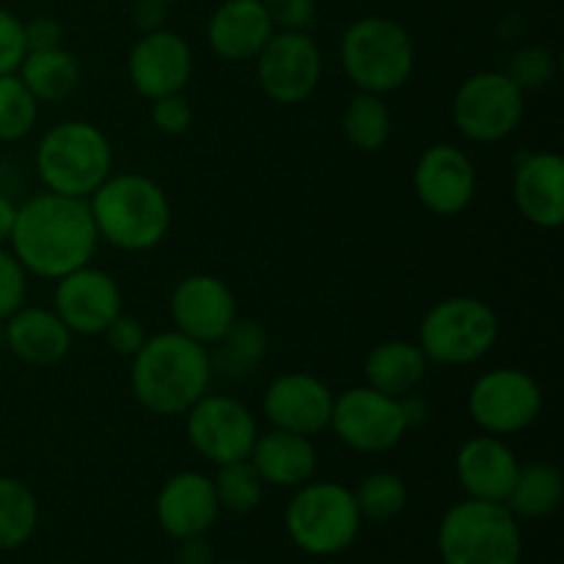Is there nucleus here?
I'll return each instance as SVG.
<instances>
[{
	"instance_id": "1",
	"label": "nucleus",
	"mask_w": 564,
	"mask_h": 564,
	"mask_svg": "<svg viewBox=\"0 0 564 564\" xmlns=\"http://www.w3.org/2000/svg\"><path fill=\"white\" fill-rule=\"evenodd\" d=\"M9 246L25 273L44 281H58L61 275L91 264L99 235L88 198L36 193L17 207Z\"/></svg>"
},
{
	"instance_id": "2",
	"label": "nucleus",
	"mask_w": 564,
	"mask_h": 564,
	"mask_svg": "<svg viewBox=\"0 0 564 564\" xmlns=\"http://www.w3.org/2000/svg\"><path fill=\"white\" fill-rule=\"evenodd\" d=\"M130 361L132 397L154 416H185L207 394L215 375L209 347L180 330L149 336Z\"/></svg>"
},
{
	"instance_id": "3",
	"label": "nucleus",
	"mask_w": 564,
	"mask_h": 564,
	"mask_svg": "<svg viewBox=\"0 0 564 564\" xmlns=\"http://www.w3.org/2000/svg\"><path fill=\"white\" fill-rule=\"evenodd\" d=\"M88 209L99 242L124 253H147L158 248L169 237L174 218L163 185L138 171L110 174L88 196Z\"/></svg>"
},
{
	"instance_id": "4",
	"label": "nucleus",
	"mask_w": 564,
	"mask_h": 564,
	"mask_svg": "<svg viewBox=\"0 0 564 564\" xmlns=\"http://www.w3.org/2000/svg\"><path fill=\"white\" fill-rule=\"evenodd\" d=\"M33 165L44 191L88 198L113 174V147L91 121L64 119L39 138Z\"/></svg>"
},
{
	"instance_id": "5",
	"label": "nucleus",
	"mask_w": 564,
	"mask_h": 564,
	"mask_svg": "<svg viewBox=\"0 0 564 564\" xmlns=\"http://www.w3.org/2000/svg\"><path fill=\"white\" fill-rule=\"evenodd\" d=\"M339 61L356 91L386 97L411 83L416 44L400 22L378 14L361 17L341 33Z\"/></svg>"
},
{
	"instance_id": "6",
	"label": "nucleus",
	"mask_w": 564,
	"mask_h": 564,
	"mask_svg": "<svg viewBox=\"0 0 564 564\" xmlns=\"http://www.w3.org/2000/svg\"><path fill=\"white\" fill-rule=\"evenodd\" d=\"M438 554L444 564H521V523L499 501H457L438 523Z\"/></svg>"
},
{
	"instance_id": "7",
	"label": "nucleus",
	"mask_w": 564,
	"mask_h": 564,
	"mask_svg": "<svg viewBox=\"0 0 564 564\" xmlns=\"http://www.w3.org/2000/svg\"><path fill=\"white\" fill-rule=\"evenodd\" d=\"M284 527L303 554L336 556L356 543L364 518L350 488L334 479H308L292 494Z\"/></svg>"
},
{
	"instance_id": "8",
	"label": "nucleus",
	"mask_w": 564,
	"mask_h": 564,
	"mask_svg": "<svg viewBox=\"0 0 564 564\" xmlns=\"http://www.w3.org/2000/svg\"><path fill=\"white\" fill-rule=\"evenodd\" d=\"M499 334V314L490 303L474 295H452L424 314L416 345L430 364L471 367L494 352Z\"/></svg>"
},
{
	"instance_id": "9",
	"label": "nucleus",
	"mask_w": 564,
	"mask_h": 564,
	"mask_svg": "<svg viewBox=\"0 0 564 564\" xmlns=\"http://www.w3.org/2000/svg\"><path fill=\"white\" fill-rule=\"evenodd\" d=\"M527 113V94L507 72H474L457 86L452 99V121L471 143H501L516 135Z\"/></svg>"
},
{
	"instance_id": "10",
	"label": "nucleus",
	"mask_w": 564,
	"mask_h": 564,
	"mask_svg": "<svg viewBox=\"0 0 564 564\" xmlns=\"http://www.w3.org/2000/svg\"><path fill=\"white\" fill-rule=\"evenodd\" d=\"M466 408L479 433L507 438L538 422L543 413V389L527 369L496 367L474 380Z\"/></svg>"
},
{
	"instance_id": "11",
	"label": "nucleus",
	"mask_w": 564,
	"mask_h": 564,
	"mask_svg": "<svg viewBox=\"0 0 564 564\" xmlns=\"http://www.w3.org/2000/svg\"><path fill=\"white\" fill-rule=\"evenodd\" d=\"M185 433L196 455L218 468L226 463L248 460L259 435V424L242 400L207 391L185 413Z\"/></svg>"
},
{
	"instance_id": "12",
	"label": "nucleus",
	"mask_w": 564,
	"mask_h": 564,
	"mask_svg": "<svg viewBox=\"0 0 564 564\" xmlns=\"http://www.w3.org/2000/svg\"><path fill=\"white\" fill-rule=\"evenodd\" d=\"M328 430L352 452L380 455L408 435L405 413L397 397L383 394L372 386H352L334 400Z\"/></svg>"
},
{
	"instance_id": "13",
	"label": "nucleus",
	"mask_w": 564,
	"mask_h": 564,
	"mask_svg": "<svg viewBox=\"0 0 564 564\" xmlns=\"http://www.w3.org/2000/svg\"><path fill=\"white\" fill-rule=\"evenodd\" d=\"M253 61L259 86L275 105H303L323 83V53L308 31H275Z\"/></svg>"
},
{
	"instance_id": "14",
	"label": "nucleus",
	"mask_w": 564,
	"mask_h": 564,
	"mask_svg": "<svg viewBox=\"0 0 564 564\" xmlns=\"http://www.w3.org/2000/svg\"><path fill=\"white\" fill-rule=\"evenodd\" d=\"M169 314L174 330L204 347L218 345L240 317L231 286L213 273H191L176 281L169 297Z\"/></svg>"
},
{
	"instance_id": "15",
	"label": "nucleus",
	"mask_w": 564,
	"mask_h": 564,
	"mask_svg": "<svg viewBox=\"0 0 564 564\" xmlns=\"http://www.w3.org/2000/svg\"><path fill=\"white\" fill-rule=\"evenodd\" d=\"M477 165L455 143H433L424 149L413 169V193L427 213L455 218L471 207L477 196Z\"/></svg>"
},
{
	"instance_id": "16",
	"label": "nucleus",
	"mask_w": 564,
	"mask_h": 564,
	"mask_svg": "<svg viewBox=\"0 0 564 564\" xmlns=\"http://www.w3.org/2000/svg\"><path fill=\"white\" fill-rule=\"evenodd\" d=\"M53 312L72 336H102L105 328L124 312V297L119 281L108 270L83 264L55 281Z\"/></svg>"
},
{
	"instance_id": "17",
	"label": "nucleus",
	"mask_w": 564,
	"mask_h": 564,
	"mask_svg": "<svg viewBox=\"0 0 564 564\" xmlns=\"http://www.w3.org/2000/svg\"><path fill=\"white\" fill-rule=\"evenodd\" d=\"M334 400L330 386L317 375L281 372L264 389L262 413L270 427L314 438L328 430Z\"/></svg>"
},
{
	"instance_id": "18",
	"label": "nucleus",
	"mask_w": 564,
	"mask_h": 564,
	"mask_svg": "<svg viewBox=\"0 0 564 564\" xmlns=\"http://www.w3.org/2000/svg\"><path fill=\"white\" fill-rule=\"evenodd\" d=\"M127 77L143 99L185 91L193 77V50L176 31L141 33L127 55Z\"/></svg>"
},
{
	"instance_id": "19",
	"label": "nucleus",
	"mask_w": 564,
	"mask_h": 564,
	"mask_svg": "<svg viewBox=\"0 0 564 564\" xmlns=\"http://www.w3.org/2000/svg\"><path fill=\"white\" fill-rule=\"evenodd\" d=\"M512 204L538 229L564 224V160L556 152H523L512 165Z\"/></svg>"
},
{
	"instance_id": "20",
	"label": "nucleus",
	"mask_w": 564,
	"mask_h": 564,
	"mask_svg": "<svg viewBox=\"0 0 564 564\" xmlns=\"http://www.w3.org/2000/svg\"><path fill=\"white\" fill-rule=\"evenodd\" d=\"M154 516L160 529L174 540L207 534L220 516L213 477L193 468L169 477L154 499Z\"/></svg>"
},
{
	"instance_id": "21",
	"label": "nucleus",
	"mask_w": 564,
	"mask_h": 564,
	"mask_svg": "<svg viewBox=\"0 0 564 564\" xmlns=\"http://www.w3.org/2000/svg\"><path fill=\"white\" fill-rule=\"evenodd\" d=\"M518 471H521V460L499 435H474L463 441L455 455V477L466 490V499L505 505Z\"/></svg>"
},
{
	"instance_id": "22",
	"label": "nucleus",
	"mask_w": 564,
	"mask_h": 564,
	"mask_svg": "<svg viewBox=\"0 0 564 564\" xmlns=\"http://www.w3.org/2000/svg\"><path fill=\"white\" fill-rule=\"evenodd\" d=\"M275 33L259 0H224L207 22V44L224 61H253Z\"/></svg>"
},
{
	"instance_id": "23",
	"label": "nucleus",
	"mask_w": 564,
	"mask_h": 564,
	"mask_svg": "<svg viewBox=\"0 0 564 564\" xmlns=\"http://www.w3.org/2000/svg\"><path fill=\"white\" fill-rule=\"evenodd\" d=\"M6 350L28 367H55L72 350V330L61 323L53 308L20 306L3 319Z\"/></svg>"
},
{
	"instance_id": "24",
	"label": "nucleus",
	"mask_w": 564,
	"mask_h": 564,
	"mask_svg": "<svg viewBox=\"0 0 564 564\" xmlns=\"http://www.w3.org/2000/svg\"><path fill=\"white\" fill-rule=\"evenodd\" d=\"M251 466L257 468L264 488L295 490L314 479L317 474V449L306 435L286 433V430L270 427L259 433L253 449L248 455Z\"/></svg>"
},
{
	"instance_id": "25",
	"label": "nucleus",
	"mask_w": 564,
	"mask_h": 564,
	"mask_svg": "<svg viewBox=\"0 0 564 564\" xmlns=\"http://www.w3.org/2000/svg\"><path fill=\"white\" fill-rule=\"evenodd\" d=\"M427 369L430 361L416 341L389 339L372 347L364 361V378H367V386L400 400L424 383Z\"/></svg>"
},
{
	"instance_id": "26",
	"label": "nucleus",
	"mask_w": 564,
	"mask_h": 564,
	"mask_svg": "<svg viewBox=\"0 0 564 564\" xmlns=\"http://www.w3.org/2000/svg\"><path fill=\"white\" fill-rule=\"evenodd\" d=\"M17 75L22 77V83L36 97L39 105L64 102L83 83L80 61L66 47L33 50V53L25 55Z\"/></svg>"
},
{
	"instance_id": "27",
	"label": "nucleus",
	"mask_w": 564,
	"mask_h": 564,
	"mask_svg": "<svg viewBox=\"0 0 564 564\" xmlns=\"http://www.w3.org/2000/svg\"><path fill=\"white\" fill-rule=\"evenodd\" d=\"M564 496V477L554 463H527L518 471L516 485L505 505L512 516L521 518H549L560 510Z\"/></svg>"
},
{
	"instance_id": "28",
	"label": "nucleus",
	"mask_w": 564,
	"mask_h": 564,
	"mask_svg": "<svg viewBox=\"0 0 564 564\" xmlns=\"http://www.w3.org/2000/svg\"><path fill=\"white\" fill-rule=\"evenodd\" d=\"M213 369L224 372L226 378H248L268 356V330L257 319H235L224 339L213 345Z\"/></svg>"
},
{
	"instance_id": "29",
	"label": "nucleus",
	"mask_w": 564,
	"mask_h": 564,
	"mask_svg": "<svg viewBox=\"0 0 564 564\" xmlns=\"http://www.w3.org/2000/svg\"><path fill=\"white\" fill-rule=\"evenodd\" d=\"M341 132L361 152H378L391 138V110L380 94L356 91L341 113Z\"/></svg>"
},
{
	"instance_id": "30",
	"label": "nucleus",
	"mask_w": 564,
	"mask_h": 564,
	"mask_svg": "<svg viewBox=\"0 0 564 564\" xmlns=\"http://www.w3.org/2000/svg\"><path fill=\"white\" fill-rule=\"evenodd\" d=\"M39 501L25 482L0 477V551L22 549L36 534Z\"/></svg>"
},
{
	"instance_id": "31",
	"label": "nucleus",
	"mask_w": 564,
	"mask_h": 564,
	"mask_svg": "<svg viewBox=\"0 0 564 564\" xmlns=\"http://www.w3.org/2000/svg\"><path fill=\"white\" fill-rule=\"evenodd\" d=\"M356 496V505L361 510L364 521L375 523H389L394 518H400L405 512L408 499V485L400 474L394 471H372L358 482V488L352 490Z\"/></svg>"
},
{
	"instance_id": "32",
	"label": "nucleus",
	"mask_w": 564,
	"mask_h": 564,
	"mask_svg": "<svg viewBox=\"0 0 564 564\" xmlns=\"http://www.w3.org/2000/svg\"><path fill=\"white\" fill-rule=\"evenodd\" d=\"M215 496H218L220 510L237 512V516H248L257 510L264 501V482L259 479L257 468L251 460H237L218 466L213 477Z\"/></svg>"
},
{
	"instance_id": "33",
	"label": "nucleus",
	"mask_w": 564,
	"mask_h": 564,
	"mask_svg": "<svg viewBox=\"0 0 564 564\" xmlns=\"http://www.w3.org/2000/svg\"><path fill=\"white\" fill-rule=\"evenodd\" d=\"M39 121V102L22 77L0 75V143L22 141Z\"/></svg>"
},
{
	"instance_id": "34",
	"label": "nucleus",
	"mask_w": 564,
	"mask_h": 564,
	"mask_svg": "<svg viewBox=\"0 0 564 564\" xmlns=\"http://www.w3.org/2000/svg\"><path fill=\"white\" fill-rule=\"evenodd\" d=\"M507 75L510 80L527 91H538V88L549 86L556 75V58L549 47H540V44H529V47H521L510 58V66H507Z\"/></svg>"
},
{
	"instance_id": "35",
	"label": "nucleus",
	"mask_w": 564,
	"mask_h": 564,
	"mask_svg": "<svg viewBox=\"0 0 564 564\" xmlns=\"http://www.w3.org/2000/svg\"><path fill=\"white\" fill-rule=\"evenodd\" d=\"M28 301V273L20 259L0 246V319L11 317Z\"/></svg>"
},
{
	"instance_id": "36",
	"label": "nucleus",
	"mask_w": 564,
	"mask_h": 564,
	"mask_svg": "<svg viewBox=\"0 0 564 564\" xmlns=\"http://www.w3.org/2000/svg\"><path fill=\"white\" fill-rule=\"evenodd\" d=\"M152 124L163 135H182L193 124V108L185 91L152 99Z\"/></svg>"
},
{
	"instance_id": "37",
	"label": "nucleus",
	"mask_w": 564,
	"mask_h": 564,
	"mask_svg": "<svg viewBox=\"0 0 564 564\" xmlns=\"http://www.w3.org/2000/svg\"><path fill=\"white\" fill-rule=\"evenodd\" d=\"M28 55L25 28L17 14L0 9V75H14Z\"/></svg>"
},
{
	"instance_id": "38",
	"label": "nucleus",
	"mask_w": 564,
	"mask_h": 564,
	"mask_svg": "<svg viewBox=\"0 0 564 564\" xmlns=\"http://www.w3.org/2000/svg\"><path fill=\"white\" fill-rule=\"evenodd\" d=\"M268 9L275 31H308L317 20L314 0H259Z\"/></svg>"
},
{
	"instance_id": "39",
	"label": "nucleus",
	"mask_w": 564,
	"mask_h": 564,
	"mask_svg": "<svg viewBox=\"0 0 564 564\" xmlns=\"http://www.w3.org/2000/svg\"><path fill=\"white\" fill-rule=\"evenodd\" d=\"M102 336H105V341H108L110 350L121 358L135 356V352L143 347V341L149 339V334H147V328H143L141 319L132 317V314H124V312H121L119 317H116L113 323L105 328Z\"/></svg>"
},
{
	"instance_id": "40",
	"label": "nucleus",
	"mask_w": 564,
	"mask_h": 564,
	"mask_svg": "<svg viewBox=\"0 0 564 564\" xmlns=\"http://www.w3.org/2000/svg\"><path fill=\"white\" fill-rule=\"evenodd\" d=\"M22 28H25L28 53H33V50L61 47L64 31H61L58 20H53V17H33V20L22 22Z\"/></svg>"
},
{
	"instance_id": "41",
	"label": "nucleus",
	"mask_w": 564,
	"mask_h": 564,
	"mask_svg": "<svg viewBox=\"0 0 564 564\" xmlns=\"http://www.w3.org/2000/svg\"><path fill=\"white\" fill-rule=\"evenodd\" d=\"M176 543H180V551H176V562L180 564H215V551L204 534L176 540Z\"/></svg>"
},
{
	"instance_id": "42",
	"label": "nucleus",
	"mask_w": 564,
	"mask_h": 564,
	"mask_svg": "<svg viewBox=\"0 0 564 564\" xmlns=\"http://www.w3.org/2000/svg\"><path fill=\"white\" fill-rule=\"evenodd\" d=\"M165 20V3H160V0H138L135 3V11H132V22H135V28L141 33H152V31H160Z\"/></svg>"
},
{
	"instance_id": "43",
	"label": "nucleus",
	"mask_w": 564,
	"mask_h": 564,
	"mask_svg": "<svg viewBox=\"0 0 564 564\" xmlns=\"http://www.w3.org/2000/svg\"><path fill=\"white\" fill-rule=\"evenodd\" d=\"M400 405H402V413H405V424H408V433H413V430L424 427L430 419V405L422 400V397H416V391L408 397H400Z\"/></svg>"
},
{
	"instance_id": "44",
	"label": "nucleus",
	"mask_w": 564,
	"mask_h": 564,
	"mask_svg": "<svg viewBox=\"0 0 564 564\" xmlns=\"http://www.w3.org/2000/svg\"><path fill=\"white\" fill-rule=\"evenodd\" d=\"M14 215H17V204L11 202L6 193H0V246L9 242L11 229H14Z\"/></svg>"
},
{
	"instance_id": "45",
	"label": "nucleus",
	"mask_w": 564,
	"mask_h": 564,
	"mask_svg": "<svg viewBox=\"0 0 564 564\" xmlns=\"http://www.w3.org/2000/svg\"><path fill=\"white\" fill-rule=\"evenodd\" d=\"M0 350H6V328H3V319H0Z\"/></svg>"
},
{
	"instance_id": "46",
	"label": "nucleus",
	"mask_w": 564,
	"mask_h": 564,
	"mask_svg": "<svg viewBox=\"0 0 564 564\" xmlns=\"http://www.w3.org/2000/svg\"><path fill=\"white\" fill-rule=\"evenodd\" d=\"M160 3H165V6H171V3H176V0H160Z\"/></svg>"
},
{
	"instance_id": "47",
	"label": "nucleus",
	"mask_w": 564,
	"mask_h": 564,
	"mask_svg": "<svg viewBox=\"0 0 564 564\" xmlns=\"http://www.w3.org/2000/svg\"><path fill=\"white\" fill-rule=\"evenodd\" d=\"M229 564H248V562H229Z\"/></svg>"
}]
</instances>
